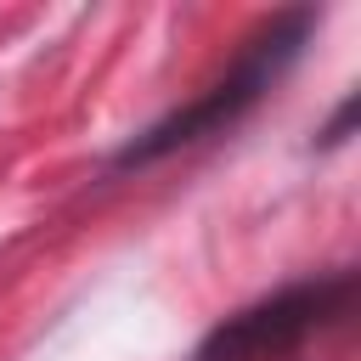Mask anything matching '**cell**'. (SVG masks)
<instances>
[{
    "mask_svg": "<svg viewBox=\"0 0 361 361\" xmlns=\"http://www.w3.org/2000/svg\"><path fill=\"white\" fill-rule=\"evenodd\" d=\"M344 305H350V271L322 276V282L282 288V293L237 310L231 322H220L192 361H276V355H288L299 338H310L322 322L344 316Z\"/></svg>",
    "mask_w": 361,
    "mask_h": 361,
    "instance_id": "1",
    "label": "cell"
},
{
    "mask_svg": "<svg viewBox=\"0 0 361 361\" xmlns=\"http://www.w3.org/2000/svg\"><path fill=\"white\" fill-rule=\"evenodd\" d=\"M305 23H310V17H282V23H271V28L243 51V62H237L209 96H197L186 113H175V118H164L158 130H147V141H130V147H124V164H141V158H158V152H169V147H186V141H197L203 130H220V124H231L243 107H254V102L271 90V79L282 73V62L293 56Z\"/></svg>",
    "mask_w": 361,
    "mask_h": 361,
    "instance_id": "2",
    "label": "cell"
}]
</instances>
